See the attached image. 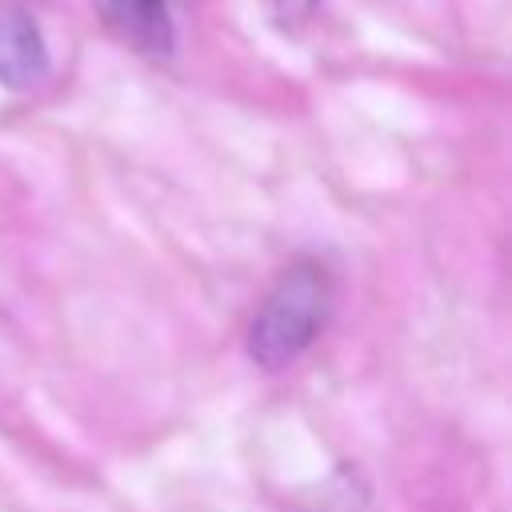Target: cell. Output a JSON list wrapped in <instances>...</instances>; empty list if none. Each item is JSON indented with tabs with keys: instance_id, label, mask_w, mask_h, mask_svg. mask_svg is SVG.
I'll list each match as a JSON object with an SVG mask.
<instances>
[{
	"instance_id": "obj_1",
	"label": "cell",
	"mask_w": 512,
	"mask_h": 512,
	"mask_svg": "<svg viewBox=\"0 0 512 512\" xmlns=\"http://www.w3.org/2000/svg\"><path fill=\"white\" fill-rule=\"evenodd\" d=\"M336 300L332 268L320 256H296L264 292L248 324V356L264 372H280L300 360L324 332Z\"/></svg>"
},
{
	"instance_id": "obj_3",
	"label": "cell",
	"mask_w": 512,
	"mask_h": 512,
	"mask_svg": "<svg viewBox=\"0 0 512 512\" xmlns=\"http://www.w3.org/2000/svg\"><path fill=\"white\" fill-rule=\"evenodd\" d=\"M48 76V44L36 16L20 4H0V84L12 92L36 88Z\"/></svg>"
},
{
	"instance_id": "obj_4",
	"label": "cell",
	"mask_w": 512,
	"mask_h": 512,
	"mask_svg": "<svg viewBox=\"0 0 512 512\" xmlns=\"http://www.w3.org/2000/svg\"><path fill=\"white\" fill-rule=\"evenodd\" d=\"M268 4H272V16H276L280 28H300V24L312 20L320 0H268Z\"/></svg>"
},
{
	"instance_id": "obj_2",
	"label": "cell",
	"mask_w": 512,
	"mask_h": 512,
	"mask_svg": "<svg viewBox=\"0 0 512 512\" xmlns=\"http://www.w3.org/2000/svg\"><path fill=\"white\" fill-rule=\"evenodd\" d=\"M92 8L128 52L148 60L176 52V0H92Z\"/></svg>"
}]
</instances>
